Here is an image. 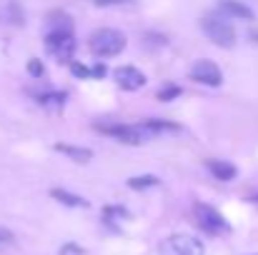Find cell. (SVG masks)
Segmentation results:
<instances>
[{
  "instance_id": "cell-6",
  "label": "cell",
  "mask_w": 258,
  "mask_h": 255,
  "mask_svg": "<svg viewBox=\"0 0 258 255\" xmlns=\"http://www.w3.org/2000/svg\"><path fill=\"white\" fill-rule=\"evenodd\" d=\"M45 48L60 63H73L76 55V35L73 33H45Z\"/></svg>"
},
{
  "instance_id": "cell-24",
  "label": "cell",
  "mask_w": 258,
  "mask_h": 255,
  "mask_svg": "<svg viewBox=\"0 0 258 255\" xmlns=\"http://www.w3.org/2000/svg\"><path fill=\"white\" fill-rule=\"evenodd\" d=\"M90 70H93V78H103V75H105V73H108V70H105V65H103V63H95V65H93V68H90Z\"/></svg>"
},
{
  "instance_id": "cell-4",
  "label": "cell",
  "mask_w": 258,
  "mask_h": 255,
  "mask_svg": "<svg viewBox=\"0 0 258 255\" xmlns=\"http://www.w3.org/2000/svg\"><path fill=\"white\" fill-rule=\"evenodd\" d=\"M203 240H198L196 235L188 233H175L171 238H166L158 245V255H203Z\"/></svg>"
},
{
  "instance_id": "cell-8",
  "label": "cell",
  "mask_w": 258,
  "mask_h": 255,
  "mask_svg": "<svg viewBox=\"0 0 258 255\" xmlns=\"http://www.w3.org/2000/svg\"><path fill=\"white\" fill-rule=\"evenodd\" d=\"M113 78H115V83L118 88H123V90H141L143 85L148 83L146 80V73H141L138 68H133V65H120V68H115L113 70Z\"/></svg>"
},
{
  "instance_id": "cell-19",
  "label": "cell",
  "mask_w": 258,
  "mask_h": 255,
  "mask_svg": "<svg viewBox=\"0 0 258 255\" xmlns=\"http://www.w3.org/2000/svg\"><path fill=\"white\" fill-rule=\"evenodd\" d=\"M8 10H10V18H13L10 23H13V25H23V23H25V15H23V10L18 8V3H15V0H10V3H8Z\"/></svg>"
},
{
  "instance_id": "cell-7",
  "label": "cell",
  "mask_w": 258,
  "mask_h": 255,
  "mask_svg": "<svg viewBox=\"0 0 258 255\" xmlns=\"http://www.w3.org/2000/svg\"><path fill=\"white\" fill-rule=\"evenodd\" d=\"M190 80H196V83H201V85H208V88H218V85L223 83V73H221V68L213 60L203 58V60H196L193 63Z\"/></svg>"
},
{
  "instance_id": "cell-11",
  "label": "cell",
  "mask_w": 258,
  "mask_h": 255,
  "mask_svg": "<svg viewBox=\"0 0 258 255\" xmlns=\"http://www.w3.org/2000/svg\"><path fill=\"white\" fill-rule=\"evenodd\" d=\"M45 33H73V20L63 10H53L45 20Z\"/></svg>"
},
{
  "instance_id": "cell-16",
  "label": "cell",
  "mask_w": 258,
  "mask_h": 255,
  "mask_svg": "<svg viewBox=\"0 0 258 255\" xmlns=\"http://www.w3.org/2000/svg\"><path fill=\"white\" fill-rule=\"evenodd\" d=\"M161 180L156 175H133L128 178V188L131 190H148V188H156Z\"/></svg>"
},
{
  "instance_id": "cell-20",
  "label": "cell",
  "mask_w": 258,
  "mask_h": 255,
  "mask_svg": "<svg viewBox=\"0 0 258 255\" xmlns=\"http://www.w3.org/2000/svg\"><path fill=\"white\" fill-rule=\"evenodd\" d=\"M178 95H180V88H178V85H166V88L158 90V98L166 100V103H168V100H175Z\"/></svg>"
},
{
  "instance_id": "cell-21",
  "label": "cell",
  "mask_w": 258,
  "mask_h": 255,
  "mask_svg": "<svg viewBox=\"0 0 258 255\" xmlns=\"http://www.w3.org/2000/svg\"><path fill=\"white\" fill-rule=\"evenodd\" d=\"M71 70H73V75L76 78H93V70L88 68V65H81V63H71Z\"/></svg>"
},
{
  "instance_id": "cell-10",
  "label": "cell",
  "mask_w": 258,
  "mask_h": 255,
  "mask_svg": "<svg viewBox=\"0 0 258 255\" xmlns=\"http://www.w3.org/2000/svg\"><path fill=\"white\" fill-rule=\"evenodd\" d=\"M206 168L211 170V175H213L216 180H221V183H231V180H236V175H238V168H236L233 163H228V160H216V158H211V160H206Z\"/></svg>"
},
{
  "instance_id": "cell-3",
  "label": "cell",
  "mask_w": 258,
  "mask_h": 255,
  "mask_svg": "<svg viewBox=\"0 0 258 255\" xmlns=\"http://www.w3.org/2000/svg\"><path fill=\"white\" fill-rule=\"evenodd\" d=\"M88 48L95 58H115L125 50V35L115 28H98L88 38Z\"/></svg>"
},
{
  "instance_id": "cell-12",
  "label": "cell",
  "mask_w": 258,
  "mask_h": 255,
  "mask_svg": "<svg viewBox=\"0 0 258 255\" xmlns=\"http://www.w3.org/2000/svg\"><path fill=\"white\" fill-rule=\"evenodd\" d=\"M55 153H63L66 158H71L73 163H88L93 158V150L90 148H78V145H68V143H55L53 145Z\"/></svg>"
},
{
  "instance_id": "cell-23",
  "label": "cell",
  "mask_w": 258,
  "mask_h": 255,
  "mask_svg": "<svg viewBox=\"0 0 258 255\" xmlns=\"http://www.w3.org/2000/svg\"><path fill=\"white\" fill-rule=\"evenodd\" d=\"M15 243V235H13V230H8V228H3L0 225V248H5V245H13Z\"/></svg>"
},
{
  "instance_id": "cell-2",
  "label": "cell",
  "mask_w": 258,
  "mask_h": 255,
  "mask_svg": "<svg viewBox=\"0 0 258 255\" xmlns=\"http://www.w3.org/2000/svg\"><path fill=\"white\" fill-rule=\"evenodd\" d=\"M201 30L206 33V38L218 45V48H233L236 45V28L231 23V18H226L223 13H211L201 18Z\"/></svg>"
},
{
  "instance_id": "cell-5",
  "label": "cell",
  "mask_w": 258,
  "mask_h": 255,
  "mask_svg": "<svg viewBox=\"0 0 258 255\" xmlns=\"http://www.w3.org/2000/svg\"><path fill=\"white\" fill-rule=\"evenodd\" d=\"M193 213H196V223H198V225H201V230H206L208 235H223V233H228V230H231L228 220H226V218L213 208V205L196 203Z\"/></svg>"
},
{
  "instance_id": "cell-1",
  "label": "cell",
  "mask_w": 258,
  "mask_h": 255,
  "mask_svg": "<svg viewBox=\"0 0 258 255\" xmlns=\"http://www.w3.org/2000/svg\"><path fill=\"white\" fill-rule=\"evenodd\" d=\"M95 130H100L103 135H110L120 143H128V145H141V143H148L163 133H178L180 128L175 123L168 120H158V118H148L143 123H133V125H123V123H110V125H95Z\"/></svg>"
},
{
  "instance_id": "cell-15",
  "label": "cell",
  "mask_w": 258,
  "mask_h": 255,
  "mask_svg": "<svg viewBox=\"0 0 258 255\" xmlns=\"http://www.w3.org/2000/svg\"><path fill=\"white\" fill-rule=\"evenodd\" d=\"M103 220H105L108 225H115L118 220H131V213H128L123 205H108V208L103 210Z\"/></svg>"
},
{
  "instance_id": "cell-17",
  "label": "cell",
  "mask_w": 258,
  "mask_h": 255,
  "mask_svg": "<svg viewBox=\"0 0 258 255\" xmlns=\"http://www.w3.org/2000/svg\"><path fill=\"white\" fill-rule=\"evenodd\" d=\"M98 8H123V5H128V8H136L138 5V0H93Z\"/></svg>"
},
{
  "instance_id": "cell-18",
  "label": "cell",
  "mask_w": 258,
  "mask_h": 255,
  "mask_svg": "<svg viewBox=\"0 0 258 255\" xmlns=\"http://www.w3.org/2000/svg\"><path fill=\"white\" fill-rule=\"evenodd\" d=\"M28 73H30V78H43V75H45V65H43V60L30 58V60H28Z\"/></svg>"
},
{
  "instance_id": "cell-13",
  "label": "cell",
  "mask_w": 258,
  "mask_h": 255,
  "mask_svg": "<svg viewBox=\"0 0 258 255\" xmlns=\"http://www.w3.org/2000/svg\"><path fill=\"white\" fill-rule=\"evenodd\" d=\"M50 198H55L58 203H63L68 208H90V203H88L86 198H81L76 193H68V190H60V188H53L50 190Z\"/></svg>"
},
{
  "instance_id": "cell-14",
  "label": "cell",
  "mask_w": 258,
  "mask_h": 255,
  "mask_svg": "<svg viewBox=\"0 0 258 255\" xmlns=\"http://www.w3.org/2000/svg\"><path fill=\"white\" fill-rule=\"evenodd\" d=\"M66 93H60V90H45V93H40L38 95V103L43 105V108H63L66 105Z\"/></svg>"
},
{
  "instance_id": "cell-22",
  "label": "cell",
  "mask_w": 258,
  "mask_h": 255,
  "mask_svg": "<svg viewBox=\"0 0 258 255\" xmlns=\"http://www.w3.org/2000/svg\"><path fill=\"white\" fill-rule=\"evenodd\" d=\"M60 255H86V248H81L78 243H66L60 248Z\"/></svg>"
},
{
  "instance_id": "cell-9",
  "label": "cell",
  "mask_w": 258,
  "mask_h": 255,
  "mask_svg": "<svg viewBox=\"0 0 258 255\" xmlns=\"http://www.w3.org/2000/svg\"><path fill=\"white\" fill-rule=\"evenodd\" d=\"M218 13H223L226 18H236V20H256L253 10L241 0H218Z\"/></svg>"
}]
</instances>
